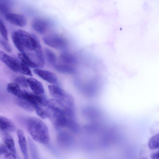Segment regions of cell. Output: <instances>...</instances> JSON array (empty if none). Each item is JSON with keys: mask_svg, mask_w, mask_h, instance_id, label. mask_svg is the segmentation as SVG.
Returning a JSON list of instances; mask_svg holds the SVG:
<instances>
[{"mask_svg": "<svg viewBox=\"0 0 159 159\" xmlns=\"http://www.w3.org/2000/svg\"><path fill=\"white\" fill-rule=\"evenodd\" d=\"M21 99L29 101L34 106L35 105H37L41 107L47 106L48 101L44 94L38 95L25 91H23L22 96Z\"/></svg>", "mask_w": 159, "mask_h": 159, "instance_id": "obj_7", "label": "cell"}, {"mask_svg": "<svg viewBox=\"0 0 159 159\" xmlns=\"http://www.w3.org/2000/svg\"><path fill=\"white\" fill-rule=\"evenodd\" d=\"M4 141L7 149L17 157L15 143L12 137L8 133H5L4 136Z\"/></svg>", "mask_w": 159, "mask_h": 159, "instance_id": "obj_16", "label": "cell"}, {"mask_svg": "<svg viewBox=\"0 0 159 159\" xmlns=\"http://www.w3.org/2000/svg\"><path fill=\"white\" fill-rule=\"evenodd\" d=\"M59 58L63 63L69 65L75 64L77 62L76 58L73 54L67 52H63L61 53Z\"/></svg>", "mask_w": 159, "mask_h": 159, "instance_id": "obj_15", "label": "cell"}, {"mask_svg": "<svg viewBox=\"0 0 159 159\" xmlns=\"http://www.w3.org/2000/svg\"><path fill=\"white\" fill-rule=\"evenodd\" d=\"M159 134H156L151 137L148 143L149 148L151 150L158 149L159 147Z\"/></svg>", "mask_w": 159, "mask_h": 159, "instance_id": "obj_23", "label": "cell"}, {"mask_svg": "<svg viewBox=\"0 0 159 159\" xmlns=\"http://www.w3.org/2000/svg\"><path fill=\"white\" fill-rule=\"evenodd\" d=\"M28 142L32 159H39L38 149L32 140L29 138Z\"/></svg>", "mask_w": 159, "mask_h": 159, "instance_id": "obj_22", "label": "cell"}, {"mask_svg": "<svg viewBox=\"0 0 159 159\" xmlns=\"http://www.w3.org/2000/svg\"><path fill=\"white\" fill-rule=\"evenodd\" d=\"M10 6L7 2L3 1H0V13L5 15L8 13Z\"/></svg>", "mask_w": 159, "mask_h": 159, "instance_id": "obj_29", "label": "cell"}, {"mask_svg": "<svg viewBox=\"0 0 159 159\" xmlns=\"http://www.w3.org/2000/svg\"><path fill=\"white\" fill-rule=\"evenodd\" d=\"M46 107L47 117L56 129L66 127L71 130L77 126L73 107H67L54 98L48 101Z\"/></svg>", "mask_w": 159, "mask_h": 159, "instance_id": "obj_1", "label": "cell"}, {"mask_svg": "<svg viewBox=\"0 0 159 159\" xmlns=\"http://www.w3.org/2000/svg\"><path fill=\"white\" fill-rule=\"evenodd\" d=\"M0 33L5 40L8 41V37L7 29L3 23L0 19Z\"/></svg>", "mask_w": 159, "mask_h": 159, "instance_id": "obj_26", "label": "cell"}, {"mask_svg": "<svg viewBox=\"0 0 159 159\" xmlns=\"http://www.w3.org/2000/svg\"><path fill=\"white\" fill-rule=\"evenodd\" d=\"M27 81L33 93L38 95H42L44 94L43 85L39 81L34 78H29L27 79Z\"/></svg>", "mask_w": 159, "mask_h": 159, "instance_id": "obj_12", "label": "cell"}, {"mask_svg": "<svg viewBox=\"0 0 159 159\" xmlns=\"http://www.w3.org/2000/svg\"><path fill=\"white\" fill-rule=\"evenodd\" d=\"M58 142L62 145L67 147L71 145L73 141L71 136L65 133H61L58 136Z\"/></svg>", "mask_w": 159, "mask_h": 159, "instance_id": "obj_18", "label": "cell"}, {"mask_svg": "<svg viewBox=\"0 0 159 159\" xmlns=\"http://www.w3.org/2000/svg\"><path fill=\"white\" fill-rule=\"evenodd\" d=\"M18 56L21 62L29 67L40 69L44 65V61L41 60L35 53L21 52L18 54Z\"/></svg>", "mask_w": 159, "mask_h": 159, "instance_id": "obj_6", "label": "cell"}, {"mask_svg": "<svg viewBox=\"0 0 159 159\" xmlns=\"http://www.w3.org/2000/svg\"><path fill=\"white\" fill-rule=\"evenodd\" d=\"M7 90L10 93L18 97L20 99H22L23 91L20 89V86L17 84L10 83L8 84Z\"/></svg>", "mask_w": 159, "mask_h": 159, "instance_id": "obj_17", "label": "cell"}, {"mask_svg": "<svg viewBox=\"0 0 159 159\" xmlns=\"http://www.w3.org/2000/svg\"><path fill=\"white\" fill-rule=\"evenodd\" d=\"M16 158L6 146H0V159H16Z\"/></svg>", "mask_w": 159, "mask_h": 159, "instance_id": "obj_19", "label": "cell"}, {"mask_svg": "<svg viewBox=\"0 0 159 159\" xmlns=\"http://www.w3.org/2000/svg\"><path fill=\"white\" fill-rule=\"evenodd\" d=\"M34 110L37 115L42 119H45L47 117L45 110L42 107L37 105H34Z\"/></svg>", "mask_w": 159, "mask_h": 159, "instance_id": "obj_28", "label": "cell"}, {"mask_svg": "<svg viewBox=\"0 0 159 159\" xmlns=\"http://www.w3.org/2000/svg\"><path fill=\"white\" fill-rule=\"evenodd\" d=\"M18 142L24 159H29L28 153L27 143L23 132L21 130L17 131Z\"/></svg>", "mask_w": 159, "mask_h": 159, "instance_id": "obj_13", "label": "cell"}, {"mask_svg": "<svg viewBox=\"0 0 159 159\" xmlns=\"http://www.w3.org/2000/svg\"><path fill=\"white\" fill-rule=\"evenodd\" d=\"M33 29L41 34H45L50 27V23L47 20L41 18L34 20L32 25Z\"/></svg>", "mask_w": 159, "mask_h": 159, "instance_id": "obj_9", "label": "cell"}, {"mask_svg": "<svg viewBox=\"0 0 159 159\" xmlns=\"http://www.w3.org/2000/svg\"><path fill=\"white\" fill-rule=\"evenodd\" d=\"M48 89L50 94L54 99L67 107H73V100L68 93L54 85H49Z\"/></svg>", "mask_w": 159, "mask_h": 159, "instance_id": "obj_4", "label": "cell"}, {"mask_svg": "<svg viewBox=\"0 0 159 159\" xmlns=\"http://www.w3.org/2000/svg\"><path fill=\"white\" fill-rule=\"evenodd\" d=\"M0 43L3 46L5 50L8 52H10L11 49L9 44L6 41L4 40L0 39Z\"/></svg>", "mask_w": 159, "mask_h": 159, "instance_id": "obj_30", "label": "cell"}, {"mask_svg": "<svg viewBox=\"0 0 159 159\" xmlns=\"http://www.w3.org/2000/svg\"><path fill=\"white\" fill-rule=\"evenodd\" d=\"M43 40L48 46L57 49H63L67 46L66 40L56 33H52L45 35L43 37Z\"/></svg>", "mask_w": 159, "mask_h": 159, "instance_id": "obj_5", "label": "cell"}, {"mask_svg": "<svg viewBox=\"0 0 159 159\" xmlns=\"http://www.w3.org/2000/svg\"><path fill=\"white\" fill-rule=\"evenodd\" d=\"M15 83L24 87H27L28 84L27 79L24 76H20L17 77L15 80Z\"/></svg>", "mask_w": 159, "mask_h": 159, "instance_id": "obj_25", "label": "cell"}, {"mask_svg": "<svg viewBox=\"0 0 159 159\" xmlns=\"http://www.w3.org/2000/svg\"><path fill=\"white\" fill-rule=\"evenodd\" d=\"M19 102L20 105L25 109L30 111H33L34 110V105L29 101L24 100L21 99Z\"/></svg>", "mask_w": 159, "mask_h": 159, "instance_id": "obj_24", "label": "cell"}, {"mask_svg": "<svg viewBox=\"0 0 159 159\" xmlns=\"http://www.w3.org/2000/svg\"><path fill=\"white\" fill-rule=\"evenodd\" d=\"M12 41L16 48L21 52H31L35 50L39 41L34 35L19 30L14 32L12 36Z\"/></svg>", "mask_w": 159, "mask_h": 159, "instance_id": "obj_3", "label": "cell"}, {"mask_svg": "<svg viewBox=\"0 0 159 159\" xmlns=\"http://www.w3.org/2000/svg\"><path fill=\"white\" fill-rule=\"evenodd\" d=\"M44 54L48 62L50 64L55 65L57 61V57L54 53L50 49L45 48L44 49Z\"/></svg>", "mask_w": 159, "mask_h": 159, "instance_id": "obj_21", "label": "cell"}, {"mask_svg": "<svg viewBox=\"0 0 159 159\" xmlns=\"http://www.w3.org/2000/svg\"><path fill=\"white\" fill-rule=\"evenodd\" d=\"M159 151L157 152H152L150 157L152 159H159Z\"/></svg>", "mask_w": 159, "mask_h": 159, "instance_id": "obj_31", "label": "cell"}, {"mask_svg": "<svg viewBox=\"0 0 159 159\" xmlns=\"http://www.w3.org/2000/svg\"><path fill=\"white\" fill-rule=\"evenodd\" d=\"M0 60L10 69L15 72H20V63L0 49Z\"/></svg>", "mask_w": 159, "mask_h": 159, "instance_id": "obj_8", "label": "cell"}, {"mask_svg": "<svg viewBox=\"0 0 159 159\" xmlns=\"http://www.w3.org/2000/svg\"><path fill=\"white\" fill-rule=\"evenodd\" d=\"M141 159H148L147 158H141Z\"/></svg>", "mask_w": 159, "mask_h": 159, "instance_id": "obj_32", "label": "cell"}, {"mask_svg": "<svg viewBox=\"0 0 159 159\" xmlns=\"http://www.w3.org/2000/svg\"><path fill=\"white\" fill-rule=\"evenodd\" d=\"M5 17L7 21L15 25L24 27L27 24L26 19L21 15L8 13L5 15Z\"/></svg>", "mask_w": 159, "mask_h": 159, "instance_id": "obj_10", "label": "cell"}, {"mask_svg": "<svg viewBox=\"0 0 159 159\" xmlns=\"http://www.w3.org/2000/svg\"><path fill=\"white\" fill-rule=\"evenodd\" d=\"M54 67L56 70L62 73L71 74L75 71V69L73 67L66 64L56 65Z\"/></svg>", "mask_w": 159, "mask_h": 159, "instance_id": "obj_20", "label": "cell"}, {"mask_svg": "<svg viewBox=\"0 0 159 159\" xmlns=\"http://www.w3.org/2000/svg\"><path fill=\"white\" fill-rule=\"evenodd\" d=\"M27 126L28 131L34 140L44 145L49 144L48 130L43 121L36 118L31 117L27 120Z\"/></svg>", "mask_w": 159, "mask_h": 159, "instance_id": "obj_2", "label": "cell"}, {"mask_svg": "<svg viewBox=\"0 0 159 159\" xmlns=\"http://www.w3.org/2000/svg\"><path fill=\"white\" fill-rule=\"evenodd\" d=\"M20 72L30 76H32V73L29 67L21 62L20 63Z\"/></svg>", "mask_w": 159, "mask_h": 159, "instance_id": "obj_27", "label": "cell"}, {"mask_svg": "<svg viewBox=\"0 0 159 159\" xmlns=\"http://www.w3.org/2000/svg\"><path fill=\"white\" fill-rule=\"evenodd\" d=\"M34 72L36 75L49 83L55 84L57 82L56 75L51 72L40 69H35Z\"/></svg>", "mask_w": 159, "mask_h": 159, "instance_id": "obj_11", "label": "cell"}, {"mask_svg": "<svg viewBox=\"0 0 159 159\" xmlns=\"http://www.w3.org/2000/svg\"><path fill=\"white\" fill-rule=\"evenodd\" d=\"M0 129L5 133L14 131L15 126L9 119L3 116H0Z\"/></svg>", "mask_w": 159, "mask_h": 159, "instance_id": "obj_14", "label": "cell"}]
</instances>
